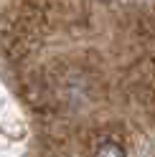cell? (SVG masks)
<instances>
[{
	"label": "cell",
	"instance_id": "obj_1",
	"mask_svg": "<svg viewBox=\"0 0 155 157\" xmlns=\"http://www.w3.org/2000/svg\"><path fill=\"white\" fill-rule=\"evenodd\" d=\"M92 157H127V152H125V147L120 142H102Z\"/></svg>",
	"mask_w": 155,
	"mask_h": 157
},
{
	"label": "cell",
	"instance_id": "obj_2",
	"mask_svg": "<svg viewBox=\"0 0 155 157\" xmlns=\"http://www.w3.org/2000/svg\"><path fill=\"white\" fill-rule=\"evenodd\" d=\"M99 3H114V0H99Z\"/></svg>",
	"mask_w": 155,
	"mask_h": 157
}]
</instances>
